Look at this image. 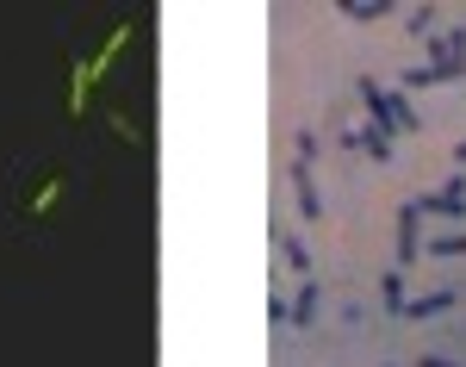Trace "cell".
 Returning <instances> with one entry per match:
<instances>
[{
	"label": "cell",
	"mask_w": 466,
	"mask_h": 367,
	"mask_svg": "<svg viewBox=\"0 0 466 367\" xmlns=\"http://www.w3.org/2000/svg\"><path fill=\"white\" fill-rule=\"evenodd\" d=\"M454 168H461V175H466V137H461V143H454Z\"/></svg>",
	"instance_id": "obj_15"
},
{
	"label": "cell",
	"mask_w": 466,
	"mask_h": 367,
	"mask_svg": "<svg viewBox=\"0 0 466 367\" xmlns=\"http://www.w3.org/2000/svg\"><path fill=\"white\" fill-rule=\"evenodd\" d=\"M280 249H286V261H292V268H305V261H311V255H305V243H299V237H286V243H280Z\"/></svg>",
	"instance_id": "obj_13"
},
{
	"label": "cell",
	"mask_w": 466,
	"mask_h": 367,
	"mask_svg": "<svg viewBox=\"0 0 466 367\" xmlns=\"http://www.w3.org/2000/svg\"><path fill=\"white\" fill-rule=\"evenodd\" d=\"M417 212H429V218H466V175H454L436 193H417Z\"/></svg>",
	"instance_id": "obj_2"
},
{
	"label": "cell",
	"mask_w": 466,
	"mask_h": 367,
	"mask_svg": "<svg viewBox=\"0 0 466 367\" xmlns=\"http://www.w3.org/2000/svg\"><path fill=\"white\" fill-rule=\"evenodd\" d=\"M461 249H466V237H429L423 255H461Z\"/></svg>",
	"instance_id": "obj_10"
},
{
	"label": "cell",
	"mask_w": 466,
	"mask_h": 367,
	"mask_svg": "<svg viewBox=\"0 0 466 367\" xmlns=\"http://www.w3.org/2000/svg\"><path fill=\"white\" fill-rule=\"evenodd\" d=\"M411 31H423V38H429V31H436V6H417V13H411Z\"/></svg>",
	"instance_id": "obj_12"
},
{
	"label": "cell",
	"mask_w": 466,
	"mask_h": 367,
	"mask_svg": "<svg viewBox=\"0 0 466 367\" xmlns=\"http://www.w3.org/2000/svg\"><path fill=\"white\" fill-rule=\"evenodd\" d=\"M354 94H360V107L373 113V124H379V131H417V124H423V119H417V107H411L404 94L379 88L373 75H360V81H354Z\"/></svg>",
	"instance_id": "obj_1"
},
{
	"label": "cell",
	"mask_w": 466,
	"mask_h": 367,
	"mask_svg": "<svg viewBox=\"0 0 466 367\" xmlns=\"http://www.w3.org/2000/svg\"><path fill=\"white\" fill-rule=\"evenodd\" d=\"M386 13H392L386 0H354L349 6V19H386Z\"/></svg>",
	"instance_id": "obj_11"
},
{
	"label": "cell",
	"mask_w": 466,
	"mask_h": 367,
	"mask_svg": "<svg viewBox=\"0 0 466 367\" xmlns=\"http://www.w3.org/2000/svg\"><path fill=\"white\" fill-rule=\"evenodd\" d=\"M354 143H360L373 162H386V156H392V131H379V124H360V131H354Z\"/></svg>",
	"instance_id": "obj_5"
},
{
	"label": "cell",
	"mask_w": 466,
	"mask_h": 367,
	"mask_svg": "<svg viewBox=\"0 0 466 367\" xmlns=\"http://www.w3.org/2000/svg\"><path fill=\"white\" fill-rule=\"evenodd\" d=\"M379 305L404 318V274H398V268H386V280H379Z\"/></svg>",
	"instance_id": "obj_7"
},
{
	"label": "cell",
	"mask_w": 466,
	"mask_h": 367,
	"mask_svg": "<svg viewBox=\"0 0 466 367\" xmlns=\"http://www.w3.org/2000/svg\"><path fill=\"white\" fill-rule=\"evenodd\" d=\"M442 81H448V75H442V69H429V63L404 75V88H411V94H417V88H442Z\"/></svg>",
	"instance_id": "obj_9"
},
{
	"label": "cell",
	"mask_w": 466,
	"mask_h": 367,
	"mask_svg": "<svg viewBox=\"0 0 466 367\" xmlns=\"http://www.w3.org/2000/svg\"><path fill=\"white\" fill-rule=\"evenodd\" d=\"M454 305V293H423V299H404V318H442Z\"/></svg>",
	"instance_id": "obj_6"
},
{
	"label": "cell",
	"mask_w": 466,
	"mask_h": 367,
	"mask_svg": "<svg viewBox=\"0 0 466 367\" xmlns=\"http://www.w3.org/2000/svg\"><path fill=\"white\" fill-rule=\"evenodd\" d=\"M417 367H461V362H448V355H429V349H423V355H417Z\"/></svg>",
	"instance_id": "obj_14"
},
{
	"label": "cell",
	"mask_w": 466,
	"mask_h": 367,
	"mask_svg": "<svg viewBox=\"0 0 466 367\" xmlns=\"http://www.w3.org/2000/svg\"><path fill=\"white\" fill-rule=\"evenodd\" d=\"M318 305H324V293H318V286H299V305H292V324H311V318H318Z\"/></svg>",
	"instance_id": "obj_8"
},
{
	"label": "cell",
	"mask_w": 466,
	"mask_h": 367,
	"mask_svg": "<svg viewBox=\"0 0 466 367\" xmlns=\"http://www.w3.org/2000/svg\"><path fill=\"white\" fill-rule=\"evenodd\" d=\"M417 225H423V212H417V200H404L398 206V274H404V261L423 255V231Z\"/></svg>",
	"instance_id": "obj_3"
},
{
	"label": "cell",
	"mask_w": 466,
	"mask_h": 367,
	"mask_svg": "<svg viewBox=\"0 0 466 367\" xmlns=\"http://www.w3.org/2000/svg\"><path fill=\"white\" fill-rule=\"evenodd\" d=\"M292 193H299V212H305V218H324V200H318V187H311V162H292Z\"/></svg>",
	"instance_id": "obj_4"
}]
</instances>
